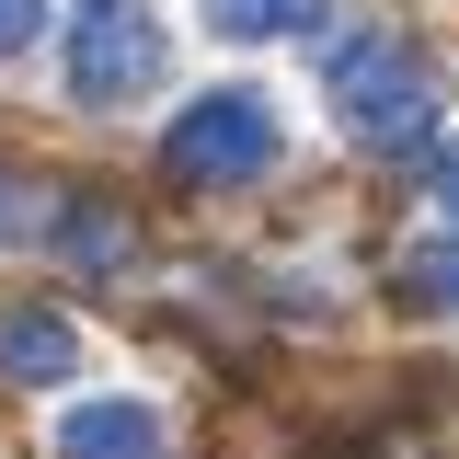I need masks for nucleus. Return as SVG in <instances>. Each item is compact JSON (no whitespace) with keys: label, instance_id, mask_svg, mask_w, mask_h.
<instances>
[{"label":"nucleus","instance_id":"nucleus-1","mask_svg":"<svg viewBox=\"0 0 459 459\" xmlns=\"http://www.w3.org/2000/svg\"><path fill=\"white\" fill-rule=\"evenodd\" d=\"M333 104H344V126H356L368 150H425V126H437V69H425V47H402V35H368V47L333 57Z\"/></svg>","mask_w":459,"mask_h":459},{"label":"nucleus","instance_id":"nucleus-2","mask_svg":"<svg viewBox=\"0 0 459 459\" xmlns=\"http://www.w3.org/2000/svg\"><path fill=\"white\" fill-rule=\"evenodd\" d=\"M161 23H150V0H81V23H69V92L81 104H138V92H161Z\"/></svg>","mask_w":459,"mask_h":459},{"label":"nucleus","instance_id":"nucleus-3","mask_svg":"<svg viewBox=\"0 0 459 459\" xmlns=\"http://www.w3.org/2000/svg\"><path fill=\"white\" fill-rule=\"evenodd\" d=\"M161 161L184 172V184H264V161H276V115H264V92H207V104L172 115Z\"/></svg>","mask_w":459,"mask_h":459},{"label":"nucleus","instance_id":"nucleus-4","mask_svg":"<svg viewBox=\"0 0 459 459\" xmlns=\"http://www.w3.org/2000/svg\"><path fill=\"white\" fill-rule=\"evenodd\" d=\"M69 368H81V333L57 310H0V379L12 391H57Z\"/></svg>","mask_w":459,"mask_h":459},{"label":"nucleus","instance_id":"nucleus-5","mask_svg":"<svg viewBox=\"0 0 459 459\" xmlns=\"http://www.w3.org/2000/svg\"><path fill=\"white\" fill-rule=\"evenodd\" d=\"M57 459H161V413L150 402H81L57 425Z\"/></svg>","mask_w":459,"mask_h":459},{"label":"nucleus","instance_id":"nucleus-6","mask_svg":"<svg viewBox=\"0 0 459 459\" xmlns=\"http://www.w3.org/2000/svg\"><path fill=\"white\" fill-rule=\"evenodd\" d=\"M57 253H69L81 276H115V264L138 253V230H126V207H104V195H69V219H57Z\"/></svg>","mask_w":459,"mask_h":459},{"label":"nucleus","instance_id":"nucleus-7","mask_svg":"<svg viewBox=\"0 0 459 459\" xmlns=\"http://www.w3.org/2000/svg\"><path fill=\"white\" fill-rule=\"evenodd\" d=\"M207 23H219L230 47H264V35H310L322 0H207Z\"/></svg>","mask_w":459,"mask_h":459},{"label":"nucleus","instance_id":"nucleus-8","mask_svg":"<svg viewBox=\"0 0 459 459\" xmlns=\"http://www.w3.org/2000/svg\"><path fill=\"white\" fill-rule=\"evenodd\" d=\"M402 299L437 310V322H459V230H448V241H425V253L402 264Z\"/></svg>","mask_w":459,"mask_h":459},{"label":"nucleus","instance_id":"nucleus-9","mask_svg":"<svg viewBox=\"0 0 459 459\" xmlns=\"http://www.w3.org/2000/svg\"><path fill=\"white\" fill-rule=\"evenodd\" d=\"M35 35H47V0H0V57H23Z\"/></svg>","mask_w":459,"mask_h":459},{"label":"nucleus","instance_id":"nucleus-10","mask_svg":"<svg viewBox=\"0 0 459 459\" xmlns=\"http://www.w3.org/2000/svg\"><path fill=\"white\" fill-rule=\"evenodd\" d=\"M23 219H35V195H23V172H0V241H12Z\"/></svg>","mask_w":459,"mask_h":459},{"label":"nucleus","instance_id":"nucleus-11","mask_svg":"<svg viewBox=\"0 0 459 459\" xmlns=\"http://www.w3.org/2000/svg\"><path fill=\"white\" fill-rule=\"evenodd\" d=\"M437 195H448V219H459V138L437 150Z\"/></svg>","mask_w":459,"mask_h":459}]
</instances>
